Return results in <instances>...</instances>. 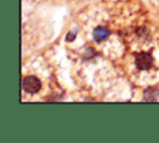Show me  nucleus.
<instances>
[{"instance_id": "3", "label": "nucleus", "mask_w": 159, "mask_h": 143, "mask_svg": "<svg viewBox=\"0 0 159 143\" xmlns=\"http://www.w3.org/2000/svg\"><path fill=\"white\" fill-rule=\"evenodd\" d=\"M108 36H109V30L104 26H98L93 30V39L97 42H101V41L106 40Z\"/></svg>"}, {"instance_id": "4", "label": "nucleus", "mask_w": 159, "mask_h": 143, "mask_svg": "<svg viewBox=\"0 0 159 143\" xmlns=\"http://www.w3.org/2000/svg\"><path fill=\"white\" fill-rule=\"evenodd\" d=\"M153 95L158 96V95H159V91H158L157 88H149V90H147L145 93H144V99H145V101H155L157 98L153 97Z\"/></svg>"}, {"instance_id": "2", "label": "nucleus", "mask_w": 159, "mask_h": 143, "mask_svg": "<svg viewBox=\"0 0 159 143\" xmlns=\"http://www.w3.org/2000/svg\"><path fill=\"white\" fill-rule=\"evenodd\" d=\"M153 63V56L148 52H140L135 55V65L139 70H148Z\"/></svg>"}, {"instance_id": "1", "label": "nucleus", "mask_w": 159, "mask_h": 143, "mask_svg": "<svg viewBox=\"0 0 159 143\" xmlns=\"http://www.w3.org/2000/svg\"><path fill=\"white\" fill-rule=\"evenodd\" d=\"M41 87V82L35 76H26L22 80V88L27 93H36Z\"/></svg>"}]
</instances>
